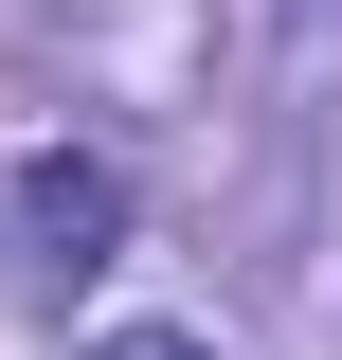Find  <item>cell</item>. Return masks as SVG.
<instances>
[{
    "label": "cell",
    "instance_id": "6da1fadb",
    "mask_svg": "<svg viewBox=\"0 0 342 360\" xmlns=\"http://www.w3.org/2000/svg\"><path fill=\"white\" fill-rule=\"evenodd\" d=\"M108 234H127V162H90V144H37L18 162V270H108Z\"/></svg>",
    "mask_w": 342,
    "mask_h": 360
},
{
    "label": "cell",
    "instance_id": "7a4b0ae2",
    "mask_svg": "<svg viewBox=\"0 0 342 360\" xmlns=\"http://www.w3.org/2000/svg\"><path fill=\"white\" fill-rule=\"evenodd\" d=\"M90 360H216V342H180V324H127V342H90Z\"/></svg>",
    "mask_w": 342,
    "mask_h": 360
}]
</instances>
